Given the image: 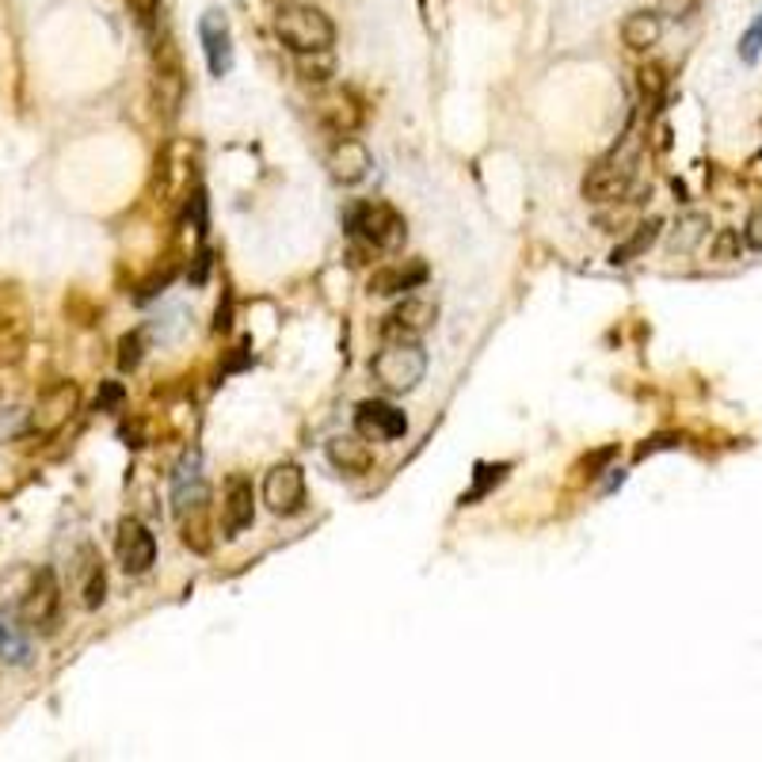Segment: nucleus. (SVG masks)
<instances>
[{"instance_id": "obj_1", "label": "nucleus", "mask_w": 762, "mask_h": 762, "mask_svg": "<svg viewBox=\"0 0 762 762\" xmlns=\"http://www.w3.org/2000/svg\"><path fill=\"white\" fill-rule=\"evenodd\" d=\"M275 35L287 42L294 54H313V50H332L335 42V24L305 0H287L275 12Z\"/></svg>"}, {"instance_id": "obj_2", "label": "nucleus", "mask_w": 762, "mask_h": 762, "mask_svg": "<svg viewBox=\"0 0 762 762\" xmlns=\"http://www.w3.org/2000/svg\"><path fill=\"white\" fill-rule=\"evenodd\" d=\"M370 373L385 393H412L428 373V351L420 340H385L370 358Z\"/></svg>"}, {"instance_id": "obj_3", "label": "nucleus", "mask_w": 762, "mask_h": 762, "mask_svg": "<svg viewBox=\"0 0 762 762\" xmlns=\"http://www.w3.org/2000/svg\"><path fill=\"white\" fill-rule=\"evenodd\" d=\"M343 221H347V233H355L373 252H397L408 241V221L390 203H358Z\"/></svg>"}, {"instance_id": "obj_4", "label": "nucleus", "mask_w": 762, "mask_h": 762, "mask_svg": "<svg viewBox=\"0 0 762 762\" xmlns=\"http://www.w3.org/2000/svg\"><path fill=\"white\" fill-rule=\"evenodd\" d=\"M77 408H80L77 385H73V381H54V385L42 390L39 401H35L31 416H27V435H35V439L58 435V431L77 416Z\"/></svg>"}, {"instance_id": "obj_5", "label": "nucleus", "mask_w": 762, "mask_h": 762, "mask_svg": "<svg viewBox=\"0 0 762 762\" xmlns=\"http://www.w3.org/2000/svg\"><path fill=\"white\" fill-rule=\"evenodd\" d=\"M58 614H62V584H58V576L50 572V568H42L39 576L31 580V587L24 592V599H20V622L27 625V630H54Z\"/></svg>"}, {"instance_id": "obj_6", "label": "nucleus", "mask_w": 762, "mask_h": 762, "mask_svg": "<svg viewBox=\"0 0 762 762\" xmlns=\"http://www.w3.org/2000/svg\"><path fill=\"white\" fill-rule=\"evenodd\" d=\"M115 553H118V564H123L126 576H145L149 568L156 564V537H153V530H149L141 519H134V515H126V519L118 522Z\"/></svg>"}, {"instance_id": "obj_7", "label": "nucleus", "mask_w": 762, "mask_h": 762, "mask_svg": "<svg viewBox=\"0 0 762 762\" xmlns=\"http://www.w3.org/2000/svg\"><path fill=\"white\" fill-rule=\"evenodd\" d=\"M633 156H607V161H599L592 172L584 176V199L587 203H618V199H625V191L633 187Z\"/></svg>"}, {"instance_id": "obj_8", "label": "nucleus", "mask_w": 762, "mask_h": 762, "mask_svg": "<svg viewBox=\"0 0 762 762\" xmlns=\"http://www.w3.org/2000/svg\"><path fill=\"white\" fill-rule=\"evenodd\" d=\"M435 320H439L435 297L408 294L405 302H401L397 309L385 317V325H381V335H385V340H420V335H428L431 328H435Z\"/></svg>"}, {"instance_id": "obj_9", "label": "nucleus", "mask_w": 762, "mask_h": 762, "mask_svg": "<svg viewBox=\"0 0 762 762\" xmlns=\"http://www.w3.org/2000/svg\"><path fill=\"white\" fill-rule=\"evenodd\" d=\"M264 504L271 515H297L305 507V469L297 461H279L264 477Z\"/></svg>"}, {"instance_id": "obj_10", "label": "nucleus", "mask_w": 762, "mask_h": 762, "mask_svg": "<svg viewBox=\"0 0 762 762\" xmlns=\"http://www.w3.org/2000/svg\"><path fill=\"white\" fill-rule=\"evenodd\" d=\"M199 42H203L206 65H211V77H226L233 69V31H229V20L221 9L203 12L199 20Z\"/></svg>"}, {"instance_id": "obj_11", "label": "nucleus", "mask_w": 762, "mask_h": 762, "mask_svg": "<svg viewBox=\"0 0 762 762\" xmlns=\"http://www.w3.org/2000/svg\"><path fill=\"white\" fill-rule=\"evenodd\" d=\"M256 522V488L244 473H229L221 488V530L226 537H237Z\"/></svg>"}, {"instance_id": "obj_12", "label": "nucleus", "mask_w": 762, "mask_h": 762, "mask_svg": "<svg viewBox=\"0 0 762 762\" xmlns=\"http://www.w3.org/2000/svg\"><path fill=\"white\" fill-rule=\"evenodd\" d=\"M172 507L183 519L187 511L206 507V481H203V458L199 450H187L172 469Z\"/></svg>"}, {"instance_id": "obj_13", "label": "nucleus", "mask_w": 762, "mask_h": 762, "mask_svg": "<svg viewBox=\"0 0 762 762\" xmlns=\"http://www.w3.org/2000/svg\"><path fill=\"white\" fill-rule=\"evenodd\" d=\"M355 423L366 439H381V443L408 435V416L397 405H390V401H363L355 412Z\"/></svg>"}, {"instance_id": "obj_14", "label": "nucleus", "mask_w": 762, "mask_h": 762, "mask_svg": "<svg viewBox=\"0 0 762 762\" xmlns=\"http://www.w3.org/2000/svg\"><path fill=\"white\" fill-rule=\"evenodd\" d=\"M370 168H373V156H370V149H366L363 141L351 138V134L335 138L332 153H328V172H332L335 183H343V187L363 183V179L370 176Z\"/></svg>"}, {"instance_id": "obj_15", "label": "nucleus", "mask_w": 762, "mask_h": 762, "mask_svg": "<svg viewBox=\"0 0 762 762\" xmlns=\"http://www.w3.org/2000/svg\"><path fill=\"white\" fill-rule=\"evenodd\" d=\"M325 454H328V461L347 477H363L373 469V450H370V443H366L363 431H358V435H332L325 446Z\"/></svg>"}, {"instance_id": "obj_16", "label": "nucleus", "mask_w": 762, "mask_h": 762, "mask_svg": "<svg viewBox=\"0 0 762 762\" xmlns=\"http://www.w3.org/2000/svg\"><path fill=\"white\" fill-rule=\"evenodd\" d=\"M428 282V267L420 259H408V264H390V267H378L370 275V294H408V290H420Z\"/></svg>"}, {"instance_id": "obj_17", "label": "nucleus", "mask_w": 762, "mask_h": 762, "mask_svg": "<svg viewBox=\"0 0 762 762\" xmlns=\"http://www.w3.org/2000/svg\"><path fill=\"white\" fill-rule=\"evenodd\" d=\"M0 660L12 663V668L31 663V637H27V625L20 622V614L12 618L9 610H0Z\"/></svg>"}, {"instance_id": "obj_18", "label": "nucleus", "mask_w": 762, "mask_h": 762, "mask_svg": "<svg viewBox=\"0 0 762 762\" xmlns=\"http://www.w3.org/2000/svg\"><path fill=\"white\" fill-rule=\"evenodd\" d=\"M317 118H320V126H325L328 134H335V138H343V134H351L358 126V107H355V100L351 96H343V92H335V96H325V100L317 103Z\"/></svg>"}, {"instance_id": "obj_19", "label": "nucleus", "mask_w": 762, "mask_h": 762, "mask_svg": "<svg viewBox=\"0 0 762 762\" xmlns=\"http://www.w3.org/2000/svg\"><path fill=\"white\" fill-rule=\"evenodd\" d=\"M663 35V20L660 12H633L622 24V42L630 50H652Z\"/></svg>"}, {"instance_id": "obj_20", "label": "nucleus", "mask_w": 762, "mask_h": 762, "mask_svg": "<svg viewBox=\"0 0 762 762\" xmlns=\"http://www.w3.org/2000/svg\"><path fill=\"white\" fill-rule=\"evenodd\" d=\"M80 595H85L88 610L103 607V599H107V576H103V564L92 549H85V587H80Z\"/></svg>"}, {"instance_id": "obj_21", "label": "nucleus", "mask_w": 762, "mask_h": 762, "mask_svg": "<svg viewBox=\"0 0 762 762\" xmlns=\"http://www.w3.org/2000/svg\"><path fill=\"white\" fill-rule=\"evenodd\" d=\"M656 237H660V221H645V226H640L637 233L630 237V241L618 244V249L610 252V264H630V259L645 256V252L656 244Z\"/></svg>"}, {"instance_id": "obj_22", "label": "nucleus", "mask_w": 762, "mask_h": 762, "mask_svg": "<svg viewBox=\"0 0 762 762\" xmlns=\"http://www.w3.org/2000/svg\"><path fill=\"white\" fill-rule=\"evenodd\" d=\"M297 73H302L305 85H325L335 73L332 50H313V54H297Z\"/></svg>"}, {"instance_id": "obj_23", "label": "nucleus", "mask_w": 762, "mask_h": 762, "mask_svg": "<svg viewBox=\"0 0 762 762\" xmlns=\"http://www.w3.org/2000/svg\"><path fill=\"white\" fill-rule=\"evenodd\" d=\"M701 237H706V218H701V214H690V218H683L675 226V237H671V249L675 252H690L694 244L701 241Z\"/></svg>"}, {"instance_id": "obj_24", "label": "nucleus", "mask_w": 762, "mask_h": 762, "mask_svg": "<svg viewBox=\"0 0 762 762\" xmlns=\"http://www.w3.org/2000/svg\"><path fill=\"white\" fill-rule=\"evenodd\" d=\"M507 469H511V466H481V469H477V484H473V492L461 496V507L473 504V499H481V496H488L492 484H499L507 477Z\"/></svg>"}, {"instance_id": "obj_25", "label": "nucleus", "mask_w": 762, "mask_h": 762, "mask_svg": "<svg viewBox=\"0 0 762 762\" xmlns=\"http://www.w3.org/2000/svg\"><path fill=\"white\" fill-rule=\"evenodd\" d=\"M762 54V12L754 16V24L744 31V39H739V58H744L747 65H754Z\"/></svg>"}, {"instance_id": "obj_26", "label": "nucleus", "mask_w": 762, "mask_h": 762, "mask_svg": "<svg viewBox=\"0 0 762 762\" xmlns=\"http://www.w3.org/2000/svg\"><path fill=\"white\" fill-rule=\"evenodd\" d=\"M736 252H739V237L732 233V229H724L713 244V259H736Z\"/></svg>"}, {"instance_id": "obj_27", "label": "nucleus", "mask_w": 762, "mask_h": 762, "mask_svg": "<svg viewBox=\"0 0 762 762\" xmlns=\"http://www.w3.org/2000/svg\"><path fill=\"white\" fill-rule=\"evenodd\" d=\"M118 347H123V355H118V366H123V370H134V366H138V358H141V340H138V335H126Z\"/></svg>"}, {"instance_id": "obj_28", "label": "nucleus", "mask_w": 762, "mask_h": 762, "mask_svg": "<svg viewBox=\"0 0 762 762\" xmlns=\"http://www.w3.org/2000/svg\"><path fill=\"white\" fill-rule=\"evenodd\" d=\"M156 4H161V0H126V9H130L138 20H149V16H153Z\"/></svg>"}, {"instance_id": "obj_29", "label": "nucleus", "mask_w": 762, "mask_h": 762, "mask_svg": "<svg viewBox=\"0 0 762 762\" xmlns=\"http://www.w3.org/2000/svg\"><path fill=\"white\" fill-rule=\"evenodd\" d=\"M118 401H123V385H115V381H111V385H103V393H100V401H96V405L111 408V405H118Z\"/></svg>"}, {"instance_id": "obj_30", "label": "nucleus", "mask_w": 762, "mask_h": 762, "mask_svg": "<svg viewBox=\"0 0 762 762\" xmlns=\"http://www.w3.org/2000/svg\"><path fill=\"white\" fill-rule=\"evenodd\" d=\"M747 244H751V249H762V214H754L751 226H747Z\"/></svg>"}]
</instances>
